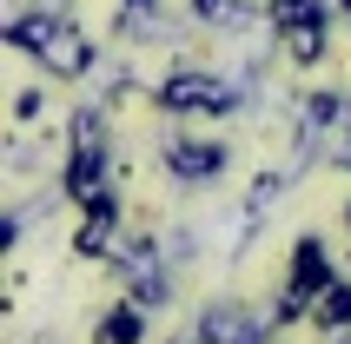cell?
I'll use <instances>...</instances> for the list:
<instances>
[{"label":"cell","instance_id":"1","mask_svg":"<svg viewBox=\"0 0 351 344\" xmlns=\"http://www.w3.org/2000/svg\"><path fill=\"white\" fill-rule=\"evenodd\" d=\"M7 40H14V47H27V53H40L53 73H80V66H86V47H80L60 20H47V14H20L14 27H7Z\"/></svg>","mask_w":351,"mask_h":344},{"label":"cell","instance_id":"2","mask_svg":"<svg viewBox=\"0 0 351 344\" xmlns=\"http://www.w3.org/2000/svg\"><path fill=\"white\" fill-rule=\"evenodd\" d=\"M159 99H166L173 113H232L239 86H226V79H213V73H173Z\"/></svg>","mask_w":351,"mask_h":344},{"label":"cell","instance_id":"3","mask_svg":"<svg viewBox=\"0 0 351 344\" xmlns=\"http://www.w3.org/2000/svg\"><path fill=\"white\" fill-rule=\"evenodd\" d=\"M332 285V265H325V245L318 238H298V258H292V285H285V305H278V318H298L305 311V298L312 291Z\"/></svg>","mask_w":351,"mask_h":344},{"label":"cell","instance_id":"4","mask_svg":"<svg viewBox=\"0 0 351 344\" xmlns=\"http://www.w3.org/2000/svg\"><path fill=\"white\" fill-rule=\"evenodd\" d=\"M206 338H213V344H258L265 331H258L239 305H213V311H206Z\"/></svg>","mask_w":351,"mask_h":344},{"label":"cell","instance_id":"5","mask_svg":"<svg viewBox=\"0 0 351 344\" xmlns=\"http://www.w3.org/2000/svg\"><path fill=\"white\" fill-rule=\"evenodd\" d=\"M219 146H199V139H173V146H166V166L179 172V179H206V172H219Z\"/></svg>","mask_w":351,"mask_h":344},{"label":"cell","instance_id":"6","mask_svg":"<svg viewBox=\"0 0 351 344\" xmlns=\"http://www.w3.org/2000/svg\"><path fill=\"white\" fill-rule=\"evenodd\" d=\"M272 20L285 27V34H298V27H325V0H272Z\"/></svg>","mask_w":351,"mask_h":344},{"label":"cell","instance_id":"7","mask_svg":"<svg viewBox=\"0 0 351 344\" xmlns=\"http://www.w3.org/2000/svg\"><path fill=\"white\" fill-rule=\"evenodd\" d=\"M139 331H146V325H139V311H126V305H119V311H106V325H99V344H139Z\"/></svg>","mask_w":351,"mask_h":344},{"label":"cell","instance_id":"8","mask_svg":"<svg viewBox=\"0 0 351 344\" xmlns=\"http://www.w3.org/2000/svg\"><path fill=\"white\" fill-rule=\"evenodd\" d=\"M318 298H325V305H318V318H325V325H351V291H345V285H325Z\"/></svg>","mask_w":351,"mask_h":344},{"label":"cell","instance_id":"9","mask_svg":"<svg viewBox=\"0 0 351 344\" xmlns=\"http://www.w3.org/2000/svg\"><path fill=\"white\" fill-rule=\"evenodd\" d=\"M193 7L206 20H245V14H252V0H193Z\"/></svg>","mask_w":351,"mask_h":344},{"label":"cell","instance_id":"10","mask_svg":"<svg viewBox=\"0 0 351 344\" xmlns=\"http://www.w3.org/2000/svg\"><path fill=\"white\" fill-rule=\"evenodd\" d=\"M292 53L298 60H318V53H325V27H298V34H292Z\"/></svg>","mask_w":351,"mask_h":344}]
</instances>
